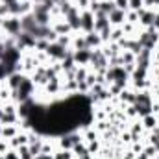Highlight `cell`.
I'll use <instances>...</instances> for the list:
<instances>
[{
  "label": "cell",
  "mask_w": 159,
  "mask_h": 159,
  "mask_svg": "<svg viewBox=\"0 0 159 159\" xmlns=\"http://www.w3.org/2000/svg\"><path fill=\"white\" fill-rule=\"evenodd\" d=\"M100 37L96 35V32H91V34H87L85 35V43H87V48H91V46H96V44H100Z\"/></svg>",
  "instance_id": "9"
},
{
  "label": "cell",
  "mask_w": 159,
  "mask_h": 159,
  "mask_svg": "<svg viewBox=\"0 0 159 159\" xmlns=\"http://www.w3.org/2000/svg\"><path fill=\"white\" fill-rule=\"evenodd\" d=\"M81 17V30H85L87 34L94 32V13L93 11H83Z\"/></svg>",
  "instance_id": "3"
},
{
  "label": "cell",
  "mask_w": 159,
  "mask_h": 159,
  "mask_svg": "<svg viewBox=\"0 0 159 159\" xmlns=\"http://www.w3.org/2000/svg\"><path fill=\"white\" fill-rule=\"evenodd\" d=\"M4 150H6V146H4V144L0 143V152H4Z\"/></svg>",
  "instance_id": "22"
},
{
  "label": "cell",
  "mask_w": 159,
  "mask_h": 159,
  "mask_svg": "<svg viewBox=\"0 0 159 159\" xmlns=\"http://www.w3.org/2000/svg\"><path fill=\"white\" fill-rule=\"evenodd\" d=\"M74 152H76L80 157H81V156L89 154V148H85V146H81V144H76V146H74Z\"/></svg>",
  "instance_id": "15"
},
{
  "label": "cell",
  "mask_w": 159,
  "mask_h": 159,
  "mask_svg": "<svg viewBox=\"0 0 159 159\" xmlns=\"http://www.w3.org/2000/svg\"><path fill=\"white\" fill-rule=\"evenodd\" d=\"M4 4H13V2H17V0H2Z\"/></svg>",
  "instance_id": "21"
},
{
  "label": "cell",
  "mask_w": 159,
  "mask_h": 159,
  "mask_svg": "<svg viewBox=\"0 0 159 159\" xmlns=\"http://www.w3.org/2000/svg\"><path fill=\"white\" fill-rule=\"evenodd\" d=\"M143 122H144V126H146V128H156V124H157V122H156V117H152V113H150V115H146Z\"/></svg>",
  "instance_id": "13"
},
{
  "label": "cell",
  "mask_w": 159,
  "mask_h": 159,
  "mask_svg": "<svg viewBox=\"0 0 159 159\" xmlns=\"http://www.w3.org/2000/svg\"><path fill=\"white\" fill-rule=\"evenodd\" d=\"M0 159H6V157H4V156H0Z\"/></svg>",
  "instance_id": "24"
},
{
  "label": "cell",
  "mask_w": 159,
  "mask_h": 159,
  "mask_svg": "<svg viewBox=\"0 0 159 159\" xmlns=\"http://www.w3.org/2000/svg\"><path fill=\"white\" fill-rule=\"evenodd\" d=\"M152 28H159V15H156V19H154V26Z\"/></svg>",
  "instance_id": "20"
},
{
  "label": "cell",
  "mask_w": 159,
  "mask_h": 159,
  "mask_svg": "<svg viewBox=\"0 0 159 159\" xmlns=\"http://www.w3.org/2000/svg\"><path fill=\"white\" fill-rule=\"evenodd\" d=\"M22 81H24V76H22L20 72H11V74H9V81H7V83H9V87L15 91V89H19V85H20Z\"/></svg>",
  "instance_id": "7"
},
{
  "label": "cell",
  "mask_w": 159,
  "mask_h": 159,
  "mask_svg": "<svg viewBox=\"0 0 159 159\" xmlns=\"http://www.w3.org/2000/svg\"><path fill=\"white\" fill-rule=\"evenodd\" d=\"M129 6H131L133 11H139L141 6H143V0H129Z\"/></svg>",
  "instance_id": "17"
},
{
  "label": "cell",
  "mask_w": 159,
  "mask_h": 159,
  "mask_svg": "<svg viewBox=\"0 0 159 159\" xmlns=\"http://www.w3.org/2000/svg\"><path fill=\"white\" fill-rule=\"evenodd\" d=\"M2 28H4L9 35H19V34L22 32V24H20V19H19V17H9V19H4Z\"/></svg>",
  "instance_id": "2"
},
{
  "label": "cell",
  "mask_w": 159,
  "mask_h": 159,
  "mask_svg": "<svg viewBox=\"0 0 159 159\" xmlns=\"http://www.w3.org/2000/svg\"><path fill=\"white\" fill-rule=\"evenodd\" d=\"M113 2H115V6H117L119 9H122V11L129 6V0H113Z\"/></svg>",
  "instance_id": "16"
},
{
  "label": "cell",
  "mask_w": 159,
  "mask_h": 159,
  "mask_svg": "<svg viewBox=\"0 0 159 159\" xmlns=\"http://www.w3.org/2000/svg\"><path fill=\"white\" fill-rule=\"evenodd\" d=\"M124 17H126V13L122 11V9H115V11H111L109 13V22H113V24H120L122 20H124Z\"/></svg>",
  "instance_id": "8"
},
{
  "label": "cell",
  "mask_w": 159,
  "mask_h": 159,
  "mask_svg": "<svg viewBox=\"0 0 159 159\" xmlns=\"http://www.w3.org/2000/svg\"><path fill=\"white\" fill-rule=\"evenodd\" d=\"M156 135H157V137H159V128H157V133H156Z\"/></svg>",
  "instance_id": "23"
},
{
  "label": "cell",
  "mask_w": 159,
  "mask_h": 159,
  "mask_svg": "<svg viewBox=\"0 0 159 159\" xmlns=\"http://www.w3.org/2000/svg\"><path fill=\"white\" fill-rule=\"evenodd\" d=\"M4 157L6 159H20V156H19V152H7Z\"/></svg>",
  "instance_id": "19"
},
{
  "label": "cell",
  "mask_w": 159,
  "mask_h": 159,
  "mask_svg": "<svg viewBox=\"0 0 159 159\" xmlns=\"http://www.w3.org/2000/svg\"><path fill=\"white\" fill-rule=\"evenodd\" d=\"M46 52H48L52 57H56V59H63V57L67 56L65 46H63V44H59L57 41H56V43H50V44L46 46Z\"/></svg>",
  "instance_id": "4"
},
{
  "label": "cell",
  "mask_w": 159,
  "mask_h": 159,
  "mask_svg": "<svg viewBox=\"0 0 159 159\" xmlns=\"http://www.w3.org/2000/svg\"><path fill=\"white\" fill-rule=\"evenodd\" d=\"M67 24L72 28V30H80L81 28V17H78V9L72 7L70 13L67 15Z\"/></svg>",
  "instance_id": "5"
},
{
  "label": "cell",
  "mask_w": 159,
  "mask_h": 159,
  "mask_svg": "<svg viewBox=\"0 0 159 159\" xmlns=\"http://www.w3.org/2000/svg\"><path fill=\"white\" fill-rule=\"evenodd\" d=\"M61 2H69V0H61Z\"/></svg>",
  "instance_id": "25"
},
{
  "label": "cell",
  "mask_w": 159,
  "mask_h": 159,
  "mask_svg": "<svg viewBox=\"0 0 159 159\" xmlns=\"http://www.w3.org/2000/svg\"><path fill=\"white\" fill-rule=\"evenodd\" d=\"M13 94H15V100H19L20 104L26 102V100H30V94H32V81L28 78H24V81L19 85V89L13 91Z\"/></svg>",
  "instance_id": "1"
},
{
  "label": "cell",
  "mask_w": 159,
  "mask_h": 159,
  "mask_svg": "<svg viewBox=\"0 0 159 159\" xmlns=\"http://www.w3.org/2000/svg\"><path fill=\"white\" fill-rule=\"evenodd\" d=\"M26 143H28L26 135H15L13 137V146H20V144H26Z\"/></svg>",
  "instance_id": "12"
},
{
  "label": "cell",
  "mask_w": 159,
  "mask_h": 159,
  "mask_svg": "<svg viewBox=\"0 0 159 159\" xmlns=\"http://www.w3.org/2000/svg\"><path fill=\"white\" fill-rule=\"evenodd\" d=\"M72 56H74V61H76V63H81V65H83V63H89V61H91L93 52H91V48H83V50H76Z\"/></svg>",
  "instance_id": "6"
},
{
  "label": "cell",
  "mask_w": 159,
  "mask_h": 159,
  "mask_svg": "<svg viewBox=\"0 0 159 159\" xmlns=\"http://www.w3.org/2000/svg\"><path fill=\"white\" fill-rule=\"evenodd\" d=\"M69 30H70V26H69L67 22H61V24H57V26H56V30H54V32L59 35V34H63V32H69Z\"/></svg>",
  "instance_id": "14"
},
{
  "label": "cell",
  "mask_w": 159,
  "mask_h": 159,
  "mask_svg": "<svg viewBox=\"0 0 159 159\" xmlns=\"http://www.w3.org/2000/svg\"><path fill=\"white\" fill-rule=\"evenodd\" d=\"M0 135H4V137H15V135H17V129L13 128V124H7V126L2 128Z\"/></svg>",
  "instance_id": "10"
},
{
  "label": "cell",
  "mask_w": 159,
  "mask_h": 159,
  "mask_svg": "<svg viewBox=\"0 0 159 159\" xmlns=\"http://www.w3.org/2000/svg\"><path fill=\"white\" fill-rule=\"evenodd\" d=\"M54 159H70V152H67V150H63V152H59L57 156Z\"/></svg>",
  "instance_id": "18"
},
{
  "label": "cell",
  "mask_w": 159,
  "mask_h": 159,
  "mask_svg": "<svg viewBox=\"0 0 159 159\" xmlns=\"http://www.w3.org/2000/svg\"><path fill=\"white\" fill-rule=\"evenodd\" d=\"M19 156H20V159H34V156L30 154V148L26 144H20L19 146Z\"/></svg>",
  "instance_id": "11"
}]
</instances>
